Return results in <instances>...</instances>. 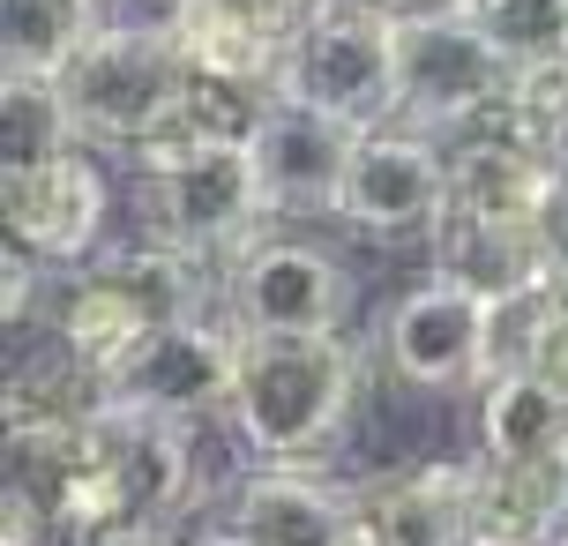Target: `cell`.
<instances>
[{
    "label": "cell",
    "mask_w": 568,
    "mask_h": 546,
    "mask_svg": "<svg viewBox=\"0 0 568 546\" xmlns=\"http://www.w3.org/2000/svg\"><path fill=\"white\" fill-rule=\"evenodd\" d=\"M494 128H509L531 158H546V165L568 180V68L516 75V90H509V105L494 113Z\"/></svg>",
    "instance_id": "cell-20"
},
{
    "label": "cell",
    "mask_w": 568,
    "mask_h": 546,
    "mask_svg": "<svg viewBox=\"0 0 568 546\" xmlns=\"http://www.w3.org/2000/svg\"><path fill=\"white\" fill-rule=\"evenodd\" d=\"M98 38V0H0V75L60 83Z\"/></svg>",
    "instance_id": "cell-17"
},
{
    "label": "cell",
    "mask_w": 568,
    "mask_h": 546,
    "mask_svg": "<svg viewBox=\"0 0 568 546\" xmlns=\"http://www.w3.org/2000/svg\"><path fill=\"white\" fill-rule=\"evenodd\" d=\"M516 60L486 38L479 16L397 30V120L419 135H471L509 105Z\"/></svg>",
    "instance_id": "cell-5"
},
{
    "label": "cell",
    "mask_w": 568,
    "mask_h": 546,
    "mask_svg": "<svg viewBox=\"0 0 568 546\" xmlns=\"http://www.w3.org/2000/svg\"><path fill=\"white\" fill-rule=\"evenodd\" d=\"M471 16H479L486 38L516 60V75L568 68V0H479Z\"/></svg>",
    "instance_id": "cell-19"
},
{
    "label": "cell",
    "mask_w": 568,
    "mask_h": 546,
    "mask_svg": "<svg viewBox=\"0 0 568 546\" xmlns=\"http://www.w3.org/2000/svg\"><path fill=\"white\" fill-rule=\"evenodd\" d=\"M539 240H546V270H554V292L568 300V180L554 188V202H546V225H539Z\"/></svg>",
    "instance_id": "cell-26"
},
{
    "label": "cell",
    "mask_w": 568,
    "mask_h": 546,
    "mask_svg": "<svg viewBox=\"0 0 568 546\" xmlns=\"http://www.w3.org/2000/svg\"><path fill=\"white\" fill-rule=\"evenodd\" d=\"M60 150H83L60 83L0 75V165H38V158H60Z\"/></svg>",
    "instance_id": "cell-18"
},
{
    "label": "cell",
    "mask_w": 568,
    "mask_h": 546,
    "mask_svg": "<svg viewBox=\"0 0 568 546\" xmlns=\"http://www.w3.org/2000/svg\"><path fill=\"white\" fill-rule=\"evenodd\" d=\"M60 546H195V539L180 532V517H105V524L68 532Z\"/></svg>",
    "instance_id": "cell-23"
},
{
    "label": "cell",
    "mask_w": 568,
    "mask_h": 546,
    "mask_svg": "<svg viewBox=\"0 0 568 546\" xmlns=\"http://www.w3.org/2000/svg\"><path fill=\"white\" fill-rule=\"evenodd\" d=\"M225 315L247 337H337L352 322V270L307 240H255L225 270Z\"/></svg>",
    "instance_id": "cell-9"
},
{
    "label": "cell",
    "mask_w": 568,
    "mask_h": 546,
    "mask_svg": "<svg viewBox=\"0 0 568 546\" xmlns=\"http://www.w3.org/2000/svg\"><path fill=\"white\" fill-rule=\"evenodd\" d=\"M382 360L412 390H479L494 367V300L434 270L426 285L389 300Z\"/></svg>",
    "instance_id": "cell-8"
},
{
    "label": "cell",
    "mask_w": 568,
    "mask_h": 546,
    "mask_svg": "<svg viewBox=\"0 0 568 546\" xmlns=\"http://www.w3.org/2000/svg\"><path fill=\"white\" fill-rule=\"evenodd\" d=\"M135 210H142V240L180 247L195 262L255 247L262 218H270L247 135H195V128H165L135 158Z\"/></svg>",
    "instance_id": "cell-1"
},
{
    "label": "cell",
    "mask_w": 568,
    "mask_h": 546,
    "mask_svg": "<svg viewBox=\"0 0 568 546\" xmlns=\"http://www.w3.org/2000/svg\"><path fill=\"white\" fill-rule=\"evenodd\" d=\"M554 188H561V173H554L546 158H531L509 128H494V120H486V128H471V135L449 150V210H442V218L539 232Z\"/></svg>",
    "instance_id": "cell-14"
},
{
    "label": "cell",
    "mask_w": 568,
    "mask_h": 546,
    "mask_svg": "<svg viewBox=\"0 0 568 546\" xmlns=\"http://www.w3.org/2000/svg\"><path fill=\"white\" fill-rule=\"evenodd\" d=\"M479 449L494 464H568V397L531 367L479 382Z\"/></svg>",
    "instance_id": "cell-16"
},
{
    "label": "cell",
    "mask_w": 568,
    "mask_h": 546,
    "mask_svg": "<svg viewBox=\"0 0 568 546\" xmlns=\"http://www.w3.org/2000/svg\"><path fill=\"white\" fill-rule=\"evenodd\" d=\"M60 98H68V120H75L83 150L142 158L172 120L187 113L195 68L165 38H113V30H98L83 53L68 60Z\"/></svg>",
    "instance_id": "cell-4"
},
{
    "label": "cell",
    "mask_w": 568,
    "mask_h": 546,
    "mask_svg": "<svg viewBox=\"0 0 568 546\" xmlns=\"http://www.w3.org/2000/svg\"><path fill=\"white\" fill-rule=\"evenodd\" d=\"M187 16H195V0H98V30H113V38H165V46H180Z\"/></svg>",
    "instance_id": "cell-21"
},
{
    "label": "cell",
    "mask_w": 568,
    "mask_h": 546,
    "mask_svg": "<svg viewBox=\"0 0 568 546\" xmlns=\"http://www.w3.org/2000/svg\"><path fill=\"white\" fill-rule=\"evenodd\" d=\"M359 404V360L337 337H247L232 382V434L262 464H314Z\"/></svg>",
    "instance_id": "cell-2"
},
{
    "label": "cell",
    "mask_w": 568,
    "mask_h": 546,
    "mask_svg": "<svg viewBox=\"0 0 568 546\" xmlns=\"http://www.w3.org/2000/svg\"><path fill=\"white\" fill-rule=\"evenodd\" d=\"M0 218L8 240L38 255L45 270H83L105 247L113 218V180L98 165V150H60L38 165H0Z\"/></svg>",
    "instance_id": "cell-7"
},
{
    "label": "cell",
    "mask_w": 568,
    "mask_h": 546,
    "mask_svg": "<svg viewBox=\"0 0 568 546\" xmlns=\"http://www.w3.org/2000/svg\"><path fill=\"white\" fill-rule=\"evenodd\" d=\"M225 532L240 546H359V487L307 464H262L240 479Z\"/></svg>",
    "instance_id": "cell-13"
},
{
    "label": "cell",
    "mask_w": 568,
    "mask_h": 546,
    "mask_svg": "<svg viewBox=\"0 0 568 546\" xmlns=\"http://www.w3.org/2000/svg\"><path fill=\"white\" fill-rule=\"evenodd\" d=\"M442 210H449V150L404 120L367 128L352 150V173H344V225L374 232V240H412V232L442 225Z\"/></svg>",
    "instance_id": "cell-10"
},
{
    "label": "cell",
    "mask_w": 568,
    "mask_h": 546,
    "mask_svg": "<svg viewBox=\"0 0 568 546\" xmlns=\"http://www.w3.org/2000/svg\"><path fill=\"white\" fill-rule=\"evenodd\" d=\"M367 8H382L397 30H412V23H449V16H471L479 0H367Z\"/></svg>",
    "instance_id": "cell-27"
},
{
    "label": "cell",
    "mask_w": 568,
    "mask_h": 546,
    "mask_svg": "<svg viewBox=\"0 0 568 546\" xmlns=\"http://www.w3.org/2000/svg\"><path fill=\"white\" fill-rule=\"evenodd\" d=\"M516 367H531L539 382H554V390L568 397V300L561 292H554V300L539 307V322L524 330V360H516Z\"/></svg>",
    "instance_id": "cell-22"
},
{
    "label": "cell",
    "mask_w": 568,
    "mask_h": 546,
    "mask_svg": "<svg viewBox=\"0 0 568 546\" xmlns=\"http://www.w3.org/2000/svg\"><path fill=\"white\" fill-rule=\"evenodd\" d=\"M568 532V464H494L479 457L471 546H554Z\"/></svg>",
    "instance_id": "cell-15"
},
{
    "label": "cell",
    "mask_w": 568,
    "mask_h": 546,
    "mask_svg": "<svg viewBox=\"0 0 568 546\" xmlns=\"http://www.w3.org/2000/svg\"><path fill=\"white\" fill-rule=\"evenodd\" d=\"M38 270H45V262H38V255H23V247L8 240V255H0V277H8L0 307H8V330H23V322H30V285H38Z\"/></svg>",
    "instance_id": "cell-25"
},
{
    "label": "cell",
    "mask_w": 568,
    "mask_h": 546,
    "mask_svg": "<svg viewBox=\"0 0 568 546\" xmlns=\"http://www.w3.org/2000/svg\"><path fill=\"white\" fill-rule=\"evenodd\" d=\"M240 352H247V330L217 300V307H202L187 322H165L113 382H98V404H120V412H142V419H172V427H202V419L232 412Z\"/></svg>",
    "instance_id": "cell-6"
},
{
    "label": "cell",
    "mask_w": 568,
    "mask_h": 546,
    "mask_svg": "<svg viewBox=\"0 0 568 546\" xmlns=\"http://www.w3.org/2000/svg\"><path fill=\"white\" fill-rule=\"evenodd\" d=\"M352 150H359V128L284 105V98H270L247 128V158H255V188L270 218H337Z\"/></svg>",
    "instance_id": "cell-11"
},
{
    "label": "cell",
    "mask_w": 568,
    "mask_h": 546,
    "mask_svg": "<svg viewBox=\"0 0 568 546\" xmlns=\"http://www.w3.org/2000/svg\"><path fill=\"white\" fill-rule=\"evenodd\" d=\"M270 98L329 113L359 135L397 120V23L367 0H314L307 23L284 38Z\"/></svg>",
    "instance_id": "cell-3"
},
{
    "label": "cell",
    "mask_w": 568,
    "mask_h": 546,
    "mask_svg": "<svg viewBox=\"0 0 568 546\" xmlns=\"http://www.w3.org/2000/svg\"><path fill=\"white\" fill-rule=\"evenodd\" d=\"M210 8H225L232 23H247L255 38H270V46L284 53V38L307 23V8H314V0H210Z\"/></svg>",
    "instance_id": "cell-24"
},
{
    "label": "cell",
    "mask_w": 568,
    "mask_h": 546,
    "mask_svg": "<svg viewBox=\"0 0 568 546\" xmlns=\"http://www.w3.org/2000/svg\"><path fill=\"white\" fill-rule=\"evenodd\" d=\"M479 457H419L359 487V546H471Z\"/></svg>",
    "instance_id": "cell-12"
},
{
    "label": "cell",
    "mask_w": 568,
    "mask_h": 546,
    "mask_svg": "<svg viewBox=\"0 0 568 546\" xmlns=\"http://www.w3.org/2000/svg\"><path fill=\"white\" fill-rule=\"evenodd\" d=\"M554 546H568V532H561V539H554Z\"/></svg>",
    "instance_id": "cell-28"
}]
</instances>
